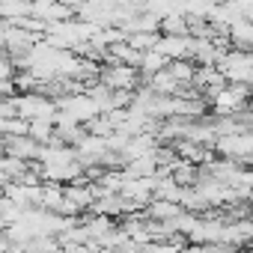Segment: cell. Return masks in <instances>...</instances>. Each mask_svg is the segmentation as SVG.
I'll use <instances>...</instances> for the list:
<instances>
[{
  "label": "cell",
  "instance_id": "obj_1",
  "mask_svg": "<svg viewBox=\"0 0 253 253\" xmlns=\"http://www.w3.org/2000/svg\"><path fill=\"white\" fill-rule=\"evenodd\" d=\"M220 75L229 81H250L253 78V54H226L220 57Z\"/></svg>",
  "mask_w": 253,
  "mask_h": 253
}]
</instances>
